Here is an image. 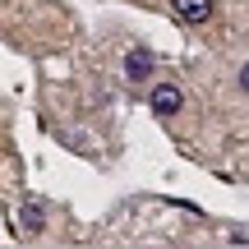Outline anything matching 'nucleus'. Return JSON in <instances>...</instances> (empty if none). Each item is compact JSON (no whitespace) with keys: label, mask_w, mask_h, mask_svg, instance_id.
I'll use <instances>...</instances> for the list:
<instances>
[{"label":"nucleus","mask_w":249,"mask_h":249,"mask_svg":"<svg viewBox=\"0 0 249 249\" xmlns=\"http://www.w3.org/2000/svg\"><path fill=\"white\" fill-rule=\"evenodd\" d=\"M152 116L157 120H171L180 107H185V92H180V83H152Z\"/></svg>","instance_id":"f257e3e1"},{"label":"nucleus","mask_w":249,"mask_h":249,"mask_svg":"<svg viewBox=\"0 0 249 249\" xmlns=\"http://www.w3.org/2000/svg\"><path fill=\"white\" fill-rule=\"evenodd\" d=\"M124 74H129V83H143L152 74V51L148 46H134V51L124 55Z\"/></svg>","instance_id":"7ed1b4c3"},{"label":"nucleus","mask_w":249,"mask_h":249,"mask_svg":"<svg viewBox=\"0 0 249 249\" xmlns=\"http://www.w3.org/2000/svg\"><path fill=\"white\" fill-rule=\"evenodd\" d=\"M46 226V213H42V203H23V231L28 235H37Z\"/></svg>","instance_id":"20e7f679"},{"label":"nucleus","mask_w":249,"mask_h":249,"mask_svg":"<svg viewBox=\"0 0 249 249\" xmlns=\"http://www.w3.org/2000/svg\"><path fill=\"white\" fill-rule=\"evenodd\" d=\"M240 88L249 92V65H240Z\"/></svg>","instance_id":"39448f33"},{"label":"nucleus","mask_w":249,"mask_h":249,"mask_svg":"<svg viewBox=\"0 0 249 249\" xmlns=\"http://www.w3.org/2000/svg\"><path fill=\"white\" fill-rule=\"evenodd\" d=\"M171 14H176L180 23L198 28V23H208V18H213V0H171Z\"/></svg>","instance_id":"f03ea898"}]
</instances>
